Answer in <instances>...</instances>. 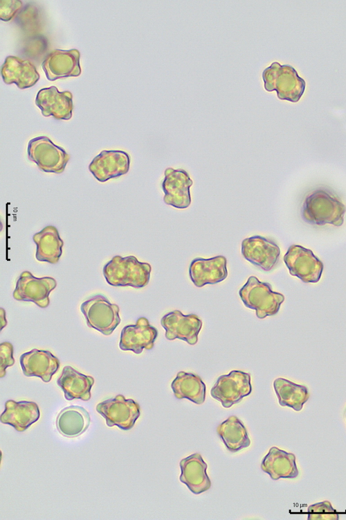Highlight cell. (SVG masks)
Here are the masks:
<instances>
[{
    "label": "cell",
    "instance_id": "obj_13",
    "mask_svg": "<svg viewBox=\"0 0 346 520\" xmlns=\"http://www.w3.org/2000/svg\"><path fill=\"white\" fill-rule=\"evenodd\" d=\"M129 155L122 150H102L89 166V170L100 182H104L126 174L129 169Z\"/></svg>",
    "mask_w": 346,
    "mask_h": 520
},
{
    "label": "cell",
    "instance_id": "obj_18",
    "mask_svg": "<svg viewBox=\"0 0 346 520\" xmlns=\"http://www.w3.org/2000/svg\"><path fill=\"white\" fill-rule=\"evenodd\" d=\"M179 467L180 481L193 494H200L210 488L211 481L206 472L208 465L201 454L194 453L183 458Z\"/></svg>",
    "mask_w": 346,
    "mask_h": 520
},
{
    "label": "cell",
    "instance_id": "obj_22",
    "mask_svg": "<svg viewBox=\"0 0 346 520\" xmlns=\"http://www.w3.org/2000/svg\"><path fill=\"white\" fill-rule=\"evenodd\" d=\"M261 469L275 480L293 478L298 475L295 456L275 447H271L263 458Z\"/></svg>",
    "mask_w": 346,
    "mask_h": 520
},
{
    "label": "cell",
    "instance_id": "obj_16",
    "mask_svg": "<svg viewBox=\"0 0 346 520\" xmlns=\"http://www.w3.org/2000/svg\"><path fill=\"white\" fill-rule=\"evenodd\" d=\"M35 103L44 116L62 120L72 116L73 96L69 91L59 92L55 86L43 88L37 92Z\"/></svg>",
    "mask_w": 346,
    "mask_h": 520
},
{
    "label": "cell",
    "instance_id": "obj_7",
    "mask_svg": "<svg viewBox=\"0 0 346 520\" xmlns=\"http://www.w3.org/2000/svg\"><path fill=\"white\" fill-rule=\"evenodd\" d=\"M96 410L105 418L108 426H117L124 431L131 429L140 414L139 404L122 395L99 403Z\"/></svg>",
    "mask_w": 346,
    "mask_h": 520
},
{
    "label": "cell",
    "instance_id": "obj_14",
    "mask_svg": "<svg viewBox=\"0 0 346 520\" xmlns=\"http://www.w3.org/2000/svg\"><path fill=\"white\" fill-rule=\"evenodd\" d=\"M158 331L145 317L139 318L135 324L124 327L120 334L119 347L123 351H132L136 354L143 349L150 350L154 347Z\"/></svg>",
    "mask_w": 346,
    "mask_h": 520
},
{
    "label": "cell",
    "instance_id": "obj_25",
    "mask_svg": "<svg viewBox=\"0 0 346 520\" xmlns=\"http://www.w3.org/2000/svg\"><path fill=\"white\" fill-rule=\"evenodd\" d=\"M91 418L88 411L82 406H69L63 408L56 419V427L66 437L82 434L89 427Z\"/></svg>",
    "mask_w": 346,
    "mask_h": 520
},
{
    "label": "cell",
    "instance_id": "obj_29",
    "mask_svg": "<svg viewBox=\"0 0 346 520\" xmlns=\"http://www.w3.org/2000/svg\"><path fill=\"white\" fill-rule=\"evenodd\" d=\"M308 518L310 519H338V514L331 507V503L325 501L315 503L309 507Z\"/></svg>",
    "mask_w": 346,
    "mask_h": 520
},
{
    "label": "cell",
    "instance_id": "obj_23",
    "mask_svg": "<svg viewBox=\"0 0 346 520\" xmlns=\"http://www.w3.org/2000/svg\"><path fill=\"white\" fill-rule=\"evenodd\" d=\"M57 383L63 390L66 400L79 399L89 401L91 399V389L94 383V379L68 365L63 368Z\"/></svg>",
    "mask_w": 346,
    "mask_h": 520
},
{
    "label": "cell",
    "instance_id": "obj_21",
    "mask_svg": "<svg viewBox=\"0 0 346 520\" xmlns=\"http://www.w3.org/2000/svg\"><path fill=\"white\" fill-rule=\"evenodd\" d=\"M37 404L34 401H15L10 399L5 403V410L0 416L1 422L23 432L39 418Z\"/></svg>",
    "mask_w": 346,
    "mask_h": 520
},
{
    "label": "cell",
    "instance_id": "obj_1",
    "mask_svg": "<svg viewBox=\"0 0 346 520\" xmlns=\"http://www.w3.org/2000/svg\"><path fill=\"white\" fill-rule=\"evenodd\" d=\"M346 207L340 198L331 190L320 187L309 192L301 209L302 219L309 224L340 226Z\"/></svg>",
    "mask_w": 346,
    "mask_h": 520
},
{
    "label": "cell",
    "instance_id": "obj_19",
    "mask_svg": "<svg viewBox=\"0 0 346 520\" xmlns=\"http://www.w3.org/2000/svg\"><path fill=\"white\" fill-rule=\"evenodd\" d=\"M20 365L25 376H37L48 383L59 369L60 361L49 351L33 349L21 354Z\"/></svg>",
    "mask_w": 346,
    "mask_h": 520
},
{
    "label": "cell",
    "instance_id": "obj_9",
    "mask_svg": "<svg viewBox=\"0 0 346 520\" xmlns=\"http://www.w3.org/2000/svg\"><path fill=\"white\" fill-rule=\"evenodd\" d=\"M55 279L51 277H34L29 271H24L18 278L13 292L14 299L32 302L40 308L49 305V294L56 287Z\"/></svg>",
    "mask_w": 346,
    "mask_h": 520
},
{
    "label": "cell",
    "instance_id": "obj_12",
    "mask_svg": "<svg viewBox=\"0 0 346 520\" xmlns=\"http://www.w3.org/2000/svg\"><path fill=\"white\" fill-rule=\"evenodd\" d=\"M193 182L183 169L167 168L162 182L165 204L178 209L188 208L191 204L190 188Z\"/></svg>",
    "mask_w": 346,
    "mask_h": 520
},
{
    "label": "cell",
    "instance_id": "obj_28",
    "mask_svg": "<svg viewBox=\"0 0 346 520\" xmlns=\"http://www.w3.org/2000/svg\"><path fill=\"white\" fill-rule=\"evenodd\" d=\"M273 388L279 404L291 407L296 411H300L302 408L303 404L309 397L307 387L283 378L276 379L273 381Z\"/></svg>",
    "mask_w": 346,
    "mask_h": 520
},
{
    "label": "cell",
    "instance_id": "obj_24",
    "mask_svg": "<svg viewBox=\"0 0 346 520\" xmlns=\"http://www.w3.org/2000/svg\"><path fill=\"white\" fill-rule=\"evenodd\" d=\"M33 240L37 246L35 257L38 261L53 264L59 261L64 242L55 227H45L33 235Z\"/></svg>",
    "mask_w": 346,
    "mask_h": 520
},
{
    "label": "cell",
    "instance_id": "obj_17",
    "mask_svg": "<svg viewBox=\"0 0 346 520\" xmlns=\"http://www.w3.org/2000/svg\"><path fill=\"white\" fill-rule=\"evenodd\" d=\"M226 263V258L222 255L210 259L195 258L189 267L190 279L197 287L221 282L228 276Z\"/></svg>",
    "mask_w": 346,
    "mask_h": 520
},
{
    "label": "cell",
    "instance_id": "obj_15",
    "mask_svg": "<svg viewBox=\"0 0 346 520\" xmlns=\"http://www.w3.org/2000/svg\"><path fill=\"white\" fill-rule=\"evenodd\" d=\"M80 57V53L77 49L52 51L42 64L46 78L49 80H55L78 76L81 73Z\"/></svg>",
    "mask_w": 346,
    "mask_h": 520
},
{
    "label": "cell",
    "instance_id": "obj_10",
    "mask_svg": "<svg viewBox=\"0 0 346 520\" xmlns=\"http://www.w3.org/2000/svg\"><path fill=\"white\" fill-rule=\"evenodd\" d=\"M241 252L245 259L266 272L277 265L280 255L275 241L259 235L244 239Z\"/></svg>",
    "mask_w": 346,
    "mask_h": 520
},
{
    "label": "cell",
    "instance_id": "obj_5",
    "mask_svg": "<svg viewBox=\"0 0 346 520\" xmlns=\"http://www.w3.org/2000/svg\"><path fill=\"white\" fill-rule=\"evenodd\" d=\"M27 153L29 159L46 173H62L70 159L69 155L62 148L45 136L30 139Z\"/></svg>",
    "mask_w": 346,
    "mask_h": 520
},
{
    "label": "cell",
    "instance_id": "obj_8",
    "mask_svg": "<svg viewBox=\"0 0 346 520\" xmlns=\"http://www.w3.org/2000/svg\"><path fill=\"white\" fill-rule=\"evenodd\" d=\"M284 261L289 273L304 283H316L320 279L323 263L309 249L292 245L284 256Z\"/></svg>",
    "mask_w": 346,
    "mask_h": 520
},
{
    "label": "cell",
    "instance_id": "obj_2",
    "mask_svg": "<svg viewBox=\"0 0 346 520\" xmlns=\"http://www.w3.org/2000/svg\"><path fill=\"white\" fill-rule=\"evenodd\" d=\"M151 270L149 263L140 262L134 256L116 255L105 264L103 275L111 286L139 288L149 283Z\"/></svg>",
    "mask_w": 346,
    "mask_h": 520
},
{
    "label": "cell",
    "instance_id": "obj_11",
    "mask_svg": "<svg viewBox=\"0 0 346 520\" xmlns=\"http://www.w3.org/2000/svg\"><path fill=\"white\" fill-rule=\"evenodd\" d=\"M161 323L165 330V338L167 340L179 338L191 345L197 343L198 334L203 324L197 315H185L179 310L165 314L161 318Z\"/></svg>",
    "mask_w": 346,
    "mask_h": 520
},
{
    "label": "cell",
    "instance_id": "obj_4",
    "mask_svg": "<svg viewBox=\"0 0 346 520\" xmlns=\"http://www.w3.org/2000/svg\"><path fill=\"white\" fill-rule=\"evenodd\" d=\"M80 310L87 325L105 336H109L120 322L119 306L111 304L100 294L84 301L80 306Z\"/></svg>",
    "mask_w": 346,
    "mask_h": 520
},
{
    "label": "cell",
    "instance_id": "obj_30",
    "mask_svg": "<svg viewBox=\"0 0 346 520\" xmlns=\"http://www.w3.org/2000/svg\"><path fill=\"white\" fill-rule=\"evenodd\" d=\"M15 363L13 346L8 342L0 344V377L6 375V369Z\"/></svg>",
    "mask_w": 346,
    "mask_h": 520
},
{
    "label": "cell",
    "instance_id": "obj_20",
    "mask_svg": "<svg viewBox=\"0 0 346 520\" xmlns=\"http://www.w3.org/2000/svg\"><path fill=\"white\" fill-rule=\"evenodd\" d=\"M1 73L5 83H15L19 89L33 86L39 78V74L31 62L13 55L6 58Z\"/></svg>",
    "mask_w": 346,
    "mask_h": 520
},
{
    "label": "cell",
    "instance_id": "obj_6",
    "mask_svg": "<svg viewBox=\"0 0 346 520\" xmlns=\"http://www.w3.org/2000/svg\"><path fill=\"white\" fill-rule=\"evenodd\" d=\"M252 392L251 375L240 370H232L219 376L210 390L211 397L220 401L222 406L230 408Z\"/></svg>",
    "mask_w": 346,
    "mask_h": 520
},
{
    "label": "cell",
    "instance_id": "obj_3",
    "mask_svg": "<svg viewBox=\"0 0 346 520\" xmlns=\"http://www.w3.org/2000/svg\"><path fill=\"white\" fill-rule=\"evenodd\" d=\"M239 295L247 308L255 310L260 319L277 313L284 300L282 294L271 290L270 284L262 282L255 276L249 277Z\"/></svg>",
    "mask_w": 346,
    "mask_h": 520
},
{
    "label": "cell",
    "instance_id": "obj_27",
    "mask_svg": "<svg viewBox=\"0 0 346 520\" xmlns=\"http://www.w3.org/2000/svg\"><path fill=\"white\" fill-rule=\"evenodd\" d=\"M217 433L226 447L230 452H237L251 444L247 430L242 422L232 415L221 423Z\"/></svg>",
    "mask_w": 346,
    "mask_h": 520
},
{
    "label": "cell",
    "instance_id": "obj_31",
    "mask_svg": "<svg viewBox=\"0 0 346 520\" xmlns=\"http://www.w3.org/2000/svg\"><path fill=\"white\" fill-rule=\"evenodd\" d=\"M0 17L3 21H9L21 8V1H0Z\"/></svg>",
    "mask_w": 346,
    "mask_h": 520
},
{
    "label": "cell",
    "instance_id": "obj_26",
    "mask_svg": "<svg viewBox=\"0 0 346 520\" xmlns=\"http://www.w3.org/2000/svg\"><path fill=\"white\" fill-rule=\"evenodd\" d=\"M176 398L187 399L200 405L206 399V387L201 377L193 373L180 371L171 383Z\"/></svg>",
    "mask_w": 346,
    "mask_h": 520
}]
</instances>
